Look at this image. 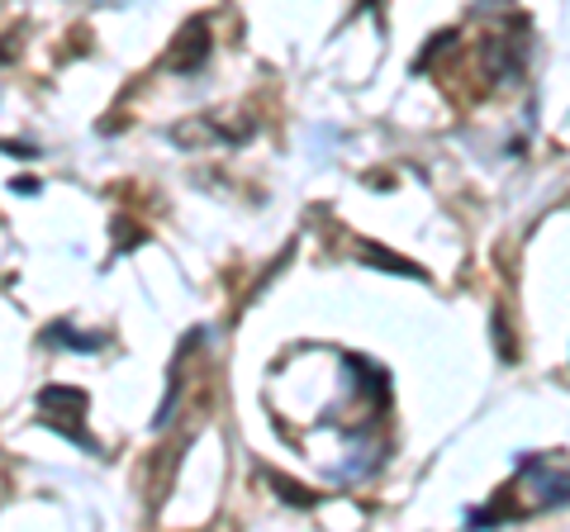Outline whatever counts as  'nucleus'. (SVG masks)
Wrapping results in <instances>:
<instances>
[{"label": "nucleus", "instance_id": "7ed1b4c3", "mask_svg": "<svg viewBox=\"0 0 570 532\" xmlns=\"http://www.w3.org/2000/svg\"><path fill=\"white\" fill-rule=\"evenodd\" d=\"M86 390H77V385H48L43 395H39V410L48 414V423L58 428L62 437H71V442H81L86 452H100V442H91L86 437V428H81V418H86Z\"/></svg>", "mask_w": 570, "mask_h": 532}, {"label": "nucleus", "instance_id": "20e7f679", "mask_svg": "<svg viewBox=\"0 0 570 532\" xmlns=\"http://www.w3.org/2000/svg\"><path fill=\"white\" fill-rule=\"evenodd\" d=\"M209 52H214L209 20H205V14H195V20L181 24V33H176L171 48H167V72H176V77H200L205 67H209Z\"/></svg>", "mask_w": 570, "mask_h": 532}, {"label": "nucleus", "instance_id": "f03ea898", "mask_svg": "<svg viewBox=\"0 0 570 532\" xmlns=\"http://www.w3.org/2000/svg\"><path fill=\"white\" fill-rule=\"evenodd\" d=\"M513 475L532 494V504H528L532 513L570 504V461L561 452H519L513 456Z\"/></svg>", "mask_w": 570, "mask_h": 532}, {"label": "nucleus", "instance_id": "f257e3e1", "mask_svg": "<svg viewBox=\"0 0 570 532\" xmlns=\"http://www.w3.org/2000/svg\"><path fill=\"white\" fill-rule=\"evenodd\" d=\"M528 52H532V24L523 20H509L499 24L494 33H485V43H480V62H485V77L494 86H519L523 72H528Z\"/></svg>", "mask_w": 570, "mask_h": 532}, {"label": "nucleus", "instance_id": "9d476101", "mask_svg": "<svg viewBox=\"0 0 570 532\" xmlns=\"http://www.w3.org/2000/svg\"><path fill=\"white\" fill-rule=\"evenodd\" d=\"M96 6H129V0H96Z\"/></svg>", "mask_w": 570, "mask_h": 532}, {"label": "nucleus", "instance_id": "39448f33", "mask_svg": "<svg viewBox=\"0 0 570 532\" xmlns=\"http://www.w3.org/2000/svg\"><path fill=\"white\" fill-rule=\"evenodd\" d=\"M356 257H362L366 266H381V272H395V276H409V280H428V272L419 262L390 253V247H381V243H362V247H356Z\"/></svg>", "mask_w": 570, "mask_h": 532}, {"label": "nucleus", "instance_id": "423d86ee", "mask_svg": "<svg viewBox=\"0 0 570 532\" xmlns=\"http://www.w3.org/2000/svg\"><path fill=\"white\" fill-rule=\"evenodd\" d=\"M519 519H528V509H513L509 494H494L485 509H471L466 513L471 528H504V523H519Z\"/></svg>", "mask_w": 570, "mask_h": 532}, {"label": "nucleus", "instance_id": "6e6552de", "mask_svg": "<svg viewBox=\"0 0 570 532\" xmlns=\"http://www.w3.org/2000/svg\"><path fill=\"white\" fill-rule=\"evenodd\" d=\"M266 481L276 485V494H281L285 504H295V509H314V504H318V494H305V485L285 481V475H272V471H266Z\"/></svg>", "mask_w": 570, "mask_h": 532}, {"label": "nucleus", "instance_id": "1a4fd4ad", "mask_svg": "<svg viewBox=\"0 0 570 532\" xmlns=\"http://www.w3.org/2000/svg\"><path fill=\"white\" fill-rule=\"evenodd\" d=\"M490 328H494V347H499V362H519V347L509 343V328H504V314L494 309V318H490Z\"/></svg>", "mask_w": 570, "mask_h": 532}, {"label": "nucleus", "instance_id": "0eeeda50", "mask_svg": "<svg viewBox=\"0 0 570 532\" xmlns=\"http://www.w3.org/2000/svg\"><path fill=\"white\" fill-rule=\"evenodd\" d=\"M43 343H48V347H67V352H100V347H105L100 333H77V328L67 324V318H62V324H48V328H43Z\"/></svg>", "mask_w": 570, "mask_h": 532}]
</instances>
